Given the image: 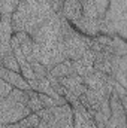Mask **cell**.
<instances>
[{
    "label": "cell",
    "mask_w": 127,
    "mask_h": 128,
    "mask_svg": "<svg viewBox=\"0 0 127 128\" xmlns=\"http://www.w3.org/2000/svg\"><path fill=\"white\" fill-rule=\"evenodd\" d=\"M63 0H20L11 16L12 33L24 32L32 34L43 21L61 10Z\"/></svg>",
    "instance_id": "6da1fadb"
},
{
    "label": "cell",
    "mask_w": 127,
    "mask_h": 128,
    "mask_svg": "<svg viewBox=\"0 0 127 128\" xmlns=\"http://www.w3.org/2000/svg\"><path fill=\"white\" fill-rule=\"evenodd\" d=\"M61 12L52 15L46 21H43L34 32L30 34L34 43L37 45H49L61 40Z\"/></svg>",
    "instance_id": "7a4b0ae2"
},
{
    "label": "cell",
    "mask_w": 127,
    "mask_h": 128,
    "mask_svg": "<svg viewBox=\"0 0 127 128\" xmlns=\"http://www.w3.org/2000/svg\"><path fill=\"white\" fill-rule=\"evenodd\" d=\"M32 112L27 106L14 101L11 97H0V125L15 124L29 116Z\"/></svg>",
    "instance_id": "3957f363"
},
{
    "label": "cell",
    "mask_w": 127,
    "mask_h": 128,
    "mask_svg": "<svg viewBox=\"0 0 127 128\" xmlns=\"http://www.w3.org/2000/svg\"><path fill=\"white\" fill-rule=\"evenodd\" d=\"M11 36H12V26L11 16L2 15L0 21V63L8 51H11Z\"/></svg>",
    "instance_id": "277c9868"
},
{
    "label": "cell",
    "mask_w": 127,
    "mask_h": 128,
    "mask_svg": "<svg viewBox=\"0 0 127 128\" xmlns=\"http://www.w3.org/2000/svg\"><path fill=\"white\" fill-rule=\"evenodd\" d=\"M94 57H96V52L91 51V49H87L81 58L72 61V66H73V70L78 76L84 78L87 76L88 73H91L94 68H93V64H94Z\"/></svg>",
    "instance_id": "5b68a950"
},
{
    "label": "cell",
    "mask_w": 127,
    "mask_h": 128,
    "mask_svg": "<svg viewBox=\"0 0 127 128\" xmlns=\"http://www.w3.org/2000/svg\"><path fill=\"white\" fill-rule=\"evenodd\" d=\"M60 12L69 24H73L79 18L84 16L82 15V6L78 0H63V6H61Z\"/></svg>",
    "instance_id": "8992f818"
},
{
    "label": "cell",
    "mask_w": 127,
    "mask_h": 128,
    "mask_svg": "<svg viewBox=\"0 0 127 128\" xmlns=\"http://www.w3.org/2000/svg\"><path fill=\"white\" fill-rule=\"evenodd\" d=\"M0 79H3L5 82H8L12 88H18V90H24V91L32 90L30 85H29V82L23 78L21 73L8 70V68H5L2 66H0Z\"/></svg>",
    "instance_id": "52a82bcc"
},
{
    "label": "cell",
    "mask_w": 127,
    "mask_h": 128,
    "mask_svg": "<svg viewBox=\"0 0 127 128\" xmlns=\"http://www.w3.org/2000/svg\"><path fill=\"white\" fill-rule=\"evenodd\" d=\"M12 37L17 40L23 55L26 57V60L29 63H33V45H34V42H33L32 36L24 32H15L12 33Z\"/></svg>",
    "instance_id": "ba28073f"
},
{
    "label": "cell",
    "mask_w": 127,
    "mask_h": 128,
    "mask_svg": "<svg viewBox=\"0 0 127 128\" xmlns=\"http://www.w3.org/2000/svg\"><path fill=\"white\" fill-rule=\"evenodd\" d=\"M70 26L73 28H76V32L94 37V36H97V33H99V18L97 20H91V18L82 16V18H79L76 22H73Z\"/></svg>",
    "instance_id": "9c48e42d"
},
{
    "label": "cell",
    "mask_w": 127,
    "mask_h": 128,
    "mask_svg": "<svg viewBox=\"0 0 127 128\" xmlns=\"http://www.w3.org/2000/svg\"><path fill=\"white\" fill-rule=\"evenodd\" d=\"M73 73H75V70H73V66H72V61H70V60H64L61 63L55 64V66L48 72V74H51V76L55 78V79H61V78H66V76L73 74Z\"/></svg>",
    "instance_id": "30bf717a"
},
{
    "label": "cell",
    "mask_w": 127,
    "mask_h": 128,
    "mask_svg": "<svg viewBox=\"0 0 127 128\" xmlns=\"http://www.w3.org/2000/svg\"><path fill=\"white\" fill-rule=\"evenodd\" d=\"M0 66L5 67V68H8V70H12V72L21 73V72H20L18 61H17V58H15V55H14V52H12V48H11V51H8V52L5 54V57H3V60H2Z\"/></svg>",
    "instance_id": "8fae6325"
},
{
    "label": "cell",
    "mask_w": 127,
    "mask_h": 128,
    "mask_svg": "<svg viewBox=\"0 0 127 128\" xmlns=\"http://www.w3.org/2000/svg\"><path fill=\"white\" fill-rule=\"evenodd\" d=\"M20 0H0V12L2 15H8L12 16V14L15 12L17 6H18Z\"/></svg>",
    "instance_id": "7c38bea8"
},
{
    "label": "cell",
    "mask_w": 127,
    "mask_h": 128,
    "mask_svg": "<svg viewBox=\"0 0 127 128\" xmlns=\"http://www.w3.org/2000/svg\"><path fill=\"white\" fill-rule=\"evenodd\" d=\"M27 107L30 109L32 113H36V112L42 110V104H40V101H39L37 92L33 91V90H29V103H27Z\"/></svg>",
    "instance_id": "4fadbf2b"
},
{
    "label": "cell",
    "mask_w": 127,
    "mask_h": 128,
    "mask_svg": "<svg viewBox=\"0 0 127 128\" xmlns=\"http://www.w3.org/2000/svg\"><path fill=\"white\" fill-rule=\"evenodd\" d=\"M39 116L36 115V113H30L29 116H26L24 119H21L20 121V124L23 125V128H36L37 127V124H39Z\"/></svg>",
    "instance_id": "5bb4252c"
},
{
    "label": "cell",
    "mask_w": 127,
    "mask_h": 128,
    "mask_svg": "<svg viewBox=\"0 0 127 128\" xmlns=\"http://www.w3.org/2000/svg\"><path fill=\"white\" fill-rule=\"evenodd\" d=\"M30 66H32V70H33V73H34V78H36V79H45V78L48 76L46 68H45L42 64H39L37 61L30 63Z\"/></svg>",
    "instance_id": "9a60e30c"
},
{
    "label": "cell",
    "mask_w": 127,
    "mask_h": 128,
    "mask_svg": "<svg viewBox=\"0 0 127 128\" xmlns=\"http://www.w3.org/2000/svg\"><path fill=\"white\" fill-rule=\"evenodd\" d=\"M96 6V10H97V15H105V12L108 10V6H109V0H93Z\"/></svg>",
    "instance_id": "2e32d148"
},
{
    "label": "cell",
    "mask_w": 127,
    "mask_h": 128,
    "mask_svg": "<svg viewBox=\"0 0 127 128\" xmlns=\"http://www.w3.org/2000/svg\"><path fill=\"white\" fill-rule=\"evenodd\" d=\"M11 91H12V86L3 79H0V97H8L11 94Z\"/></svg>",
    "instance_id": "e0dca14e"
},
{
    "label": "cell",
    "mask_w": 127,
    "mask_h": 128,
    "mask_svg": "<svg viewBox=\"0 0 127 128\" xmlns=\"http://www.w3.org/2000/svg\"><path fill=\"white\" fill-rule=\"evenodd\" d=\"M0 128H23V125L20 122H15V124H5V125H0Z\"/></svg>",
    "instance_id": "ac0fdd59"
},
{
    "label": "cell",
    "mask_w": 127,
    "mask_h": 128,
    "mask_svg": "<svg viewBox=\"0 0 127 128\" xmlns=\"http://www.w3.org/2000/svg\"><path fill=\"white\" fill-rule=\"evenodd\" d=\"M0 21H2V12H0Z\"/></svg>",
    "instance_id": "d6986e66"
}]
</instances>
